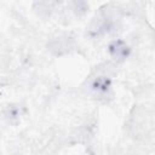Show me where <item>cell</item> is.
Masks as SVG:
<instances>
[{"mask_svg":"<svg viewBox=\"0 0 155 155\" xmlns=\"http://www.w3.org/2000/svg\"><path fill=\"white\" fill-rule=\"evenodd\" d=\"M126 46L124 44H121L120 41L119 42H114L111 46H110V51L113 53L114 57H117V58H124L126 56Z\"/></svg>","mask_w":155,"mask_h":155,"instance_id":"cell-1","label":"cell"}]
</instances>
